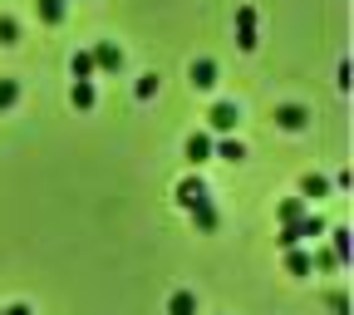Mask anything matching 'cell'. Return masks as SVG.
I'll list each match as a JSON object with an SVG mask.
<instances>
[{
    "label": "cell",
    "mask_w": 354,
    "mask_h": 315,
    "mask_svg": "<svg viewBox=\"0 0 354 315\" xmlns=\"http://www.w3.org/2000/svg\"><path fill=\"white\" fill-rule=\"evenodd\" d=\"M236 44H241L246 55L261 44V39H256V6H236Z\"/></svg>",
    "instance_id": "6da1fadb"
},
{
    "label": "cell",
    "mask_w": 354,
    "mask_h": 315,
    "mask_svg": "<svg viewBox=\"0 0 354 315\" xmlns=\"http://www.w3.org/2000/svg\"><path fill=\"white\" fill-rule=\"evenodd\" d=\"M207 123H212L216 133H232V128L241 123V109H236V104H227V99H221V104H212V114H207Z\"/></svg>",
    "instance_id": "7a4b0ae2"
},
{
    "label": "cell",
    "mask_w": 354,
    "mask_h": 315,
    "mask_svg": "<svg viewBox=\"0 0 354 315\" xmlns=\"http://www.w3.org/2000/svg\"><path fill=\"white\" fill-rule=\"evenodd\" d=\"M276 123H281L286 133H300V128L310 123V109H305V104H281V109H276Z\"/></svg>",
    "instance_id": "3957f363"
},
{
    "label": "cell",
    "mask_w": 354,
    "mask_h": 315,
    "mask_svg": "<svg viewBox=\"0 0 354 315\" xmlns=\"http://www.w3.org/2000/svg\"><path fill=\"white\" fill-rule=\"evenodd\" d=\"M202 197H207V183H202L197 172H192V177H183V183H177V207H183V212H187L192 202H202Z\"/></svg>",
    "instance_id": "277c9868"
},
{
    "label": "cell",
    "mask_w": 354,
    "mask_h": 315,
    "mask_svg": "<svg viewBox=\"0 0 354 315\" xmlns=\"http://www.w3.org/2000/svg\"><path fill=\"white\" fill-rule=\"evenodd\" d=\"M88 55H94V69H104V74H113L118 64H123V50H118V44H94V50H88Z\"/></svg>",
    "instance_id": "5b68a950"
},
{
    "label": "cell",
    "mask_w": 354,
    "mask_h": 315,
    "mask_svg": "<svg viewBox=\"0 0 354 315\" xmlns=\"http://www.w3.org/2000/svg\"><path fill=\"white\" fill-rule=\"evenodd\" d=\"M187 212H192V222H197L202 232H216V227H221V217H216V207H212V192H207L202 202H192Z\"/></svg>",
    "instance_id": "8992f818"
},
{
    "label": "cell",
    "mask_w": 354,
    "mask_h": 315,
    "mask_svg": "<svg viewBox=\"0 0 354 315\" xmlns=\"http://www.w3.org/2000/svg\"><path fill=\"white\" fill-rule=\"evenodd\" d=\"M69 104H74V109H94V104H99V89H94V79H74V89H69Z\"/></svg>",
    "instance_id": "52a82bcc"
},
{
    "label": "cell",
    "mask_w": 354,
    "mask_h": 315,
    "mask_svg": "<svg viewBox=\"0 0 354 315\" xmlns=\"http://www.w3.org/2000/svg\"><path fill=\"white\" fill-rule=\"evenodd\" d=\"M183 153H187V163H192V168H202V163L212 158V138H207V133H192Z\"/></svg>",
    "instance_id": "ba28073f"
},
{
    "label": "cell",
    "mask_w": 354,
    "mask_h": 315,
    "mask_svg": "<svg viewBox=\"0 0 354 315\" xmlns=\"http://www.w3.org/2000/svg\"><path fill=\"white\" fill-rule=\"evenodd\" d=\"M300 197H310V202H315V197H330V183H325L320 172H305V177H300Z\"/></svg>",
    "instance_id": "9c48e42d"
},
{
    "label": "cell",
    "mask_w": 354,
    "mask_h": 315,
    "mask_svg": "<svg viewBox=\"0 0 354 315\" xmlns=\"http://www.w3.org/2000/svg\"><path fill=\"white\" fill-rule=\"evenodd\" d=\"M216 84V60H197L192 64V89H212Z\"/></svg>",
    "instance_id": "30bf717a"
},
{
    "label": "cell",
    "mask_w": 354,
    "mask_h": 315,
    "mask_svg": "<svg viewBox=\"0 0 354 315\" xmlns=\"http://www.w3.org/2000/svg\"><path fill=\"white\" fill-rule=\"evenodd\" d=\"M64 6H69V0H35V10H39L44 25H59L64 20Z\"/></svg>",
    "instance_id": "8fae6325"
},
{
    "label": "cell",
    "mask_w": 354,
    "mask_h": 315,
    "mask_svg": "<svg viewBox=\"0 0 354 315\" xmlns=\"http://www.w3.org/2000/svg\"><path fill=\"white\" fill-rule=\"evenodd\" d=\"M276 217H281V227H290V222H300V217H305V197H286V202L276 207Z\"/></svg>",
    "instance_id": "7c38bea8"
},
{
    "label": "cell",
    "mask_w": 354,
    "mask_h": 315,
    "mask_svg": "<svg viewBox=\"0 0 354 315\" xmlns=\"http://www.w3.org/2000/svg\"><path fill=\"white\" fill-rule=\"evenodd\" d=\"M69 74H74V79H94V74H99V69H94V55L79 50V55L69 60Z\"/></svg>",
    "instance_id": "4fadbf2b"
},
{
    "label": "cell",
    "mask_w": 354,
    "mask_h": 315,
    "mask_svg": "<svg viewBox=\"0 0 354 315\" xmlns=\"http://www.w3.org/2000/svg\"><path fill=\"white\" fill-rule=\"evenodd\" d=\"M167 315H197V296H192V291H177V296L167 300Z\"/></svg>",
    "instance_id": "5bb4252c"
},
{
    "label": "cell",
    "mask_w": 354,
    "mask_h": 315,
    "mask_svg": "<svg viewBox=\"0 0 354 315\" xmlns=\"http://www.w3.org/2000/svg\"><path fill=\"white\" fill-rule=\"evenodd\" d=\"M295 232H300V242H305V237H325V222H320V212H305V217L295 222Z\"/></svg>",
    "instance_id": "9a60e30c"
},
{
    "label": "cell",
    "mask_w": 354,
    "mask_h": 315,
    "mask_svg": "<svg viewBox=\"0 0 354 315\" xmlns=\"http://www.w3.org/2000/svg\"><path fill=\"white\" fill-rule=\"evenodd\" d=\"M15 104H20V84L15 79H0V114L15 109Z\"/></svg>",
    "instance_id": "2e32d148"
},
{
    "label": "cell",
    "mask_w": 354,
    "mask_h": 315,
    "mask_svg": "<svg viewBox=\"0 0 354 315\" xmlns=\"http://www.w3.org/2000/svg\"><path fill=\"white\" fill-rule=\"evenodd\" d=\"M286 266H290V276H310V256H305L300 246H290V251H286Z\"/></svg>",
    "instance_id": "e0dca14e"
},
{
    "label": "cell",
    "mask_w": 354,
    "mask_h": 315,
    "mask_svg": "<svg viewBox=\"0 0 354 315\" xmlns=\"http://www.w3.org/2000/svg\"><path fill=\"white\" fill-rule=\"evenodd\" d=\"M330 237H335V246H330V251H335V261L344 266V261H349V232H344V227H335Z\"/></svg>",
    "instance_id": "ac0fdd59"
},
{
    "label": "cell",
    "mask_w": 354,
    "mask_h": 315,
    "mask_svg": "<svg viewBox=\"0 0 354 315\" xmlns=\"http://www.w3.org/2000/svg\"><path fill=\"white\" fill-rule=\"evenodd\" d=\"M216 153L227 158V163H241V158H246V148H241L236 138H221V143H216Z\"/></svg>",
    "instance_id": "d6986e66"
},
{
    "label": "cell",
    "mask_w": 354,
    "mask_h": 315,
    "mask_svg": "<svg viewBox=\"0 0 354 315\" xmlns=\"http://www.w3.org/2000/svg\"><path fill=\"white\" fill-rule=\"evenodd\" d=\"M15 39H20V25L10 15H0V44H15Z\"/></svg>",
    "instance_id": "ffe728a7"
},
{
    "label": "cell",
    "mask_w": 354,
    "mask_h": 315,
    "mask_svg": "<svg viewBox=\"0 0 354 315\" xmlns=\"http://www.w3.org/2000/svg\"><path fill=\"white\" fill-rule=\"evenodd\" d=\"M276 246H281V251H290V246H300V232H295V222H290V227H281V237H276Z\"/></svg>",
    "instance_id": "44dd1931"
},
{
    "label": "cell",
    "mask_w": 354,
    "mask_h": 315,
    "mask_svg": "<svg viewBox=\"0 0 354 315\" xmlns=\"http://www.w3.org/2000/svg\"><path fill=\"white\" fill-rule=\"evenodd\" d=\"M153 94H158V74H143L138 79V99H153Z\"/></svg>",
    "instance_id": "7402d4cb"
},
{
    "label": "cell",
    "mask_w": 354,
    "mask_h": 315,
    "mask_svg": "<svg viewBox=\"0 0 354 315\" xmlns=\"http://www.w3.org/2000/svg\"><path fill=\"white\" fill-rule=\"evenodd\" d=\"M330 310H335V315H349V296L335 291V296H330Z\"/></svg>",
    "instance_id": "603a6c76"
},
{
    "label": "cell",
    "mask_w": 354,
    "mask_h": 315,
    "mask_svg": "<svg viewBox=\"0 0 354 315\" xmlns=\"http://www.w3.org/2000/svg\"><path fill=\"white\" fill-rule=\"evenodd\" d=\"M310 266H320V271H335V266H339V261H335V251H320V256H315V261H310Z\"/></svg>",
    "instance_id": "cb8c5ba5"
},
{
    "label": "cell",
    "mask_w": 354,
    "mask_h": 315,
    "mask_svg": "<svg viewBox=\"0 0 354 315\" xmlns=\"http://www.w3.org/2000/svg\"><path fill=\"white\" fill-rule=\"evenodd\" d=\"M0 315H10V310H0Z\"/></svg>",
    "instance_id": "d4e9b609"
}]
</instances>
